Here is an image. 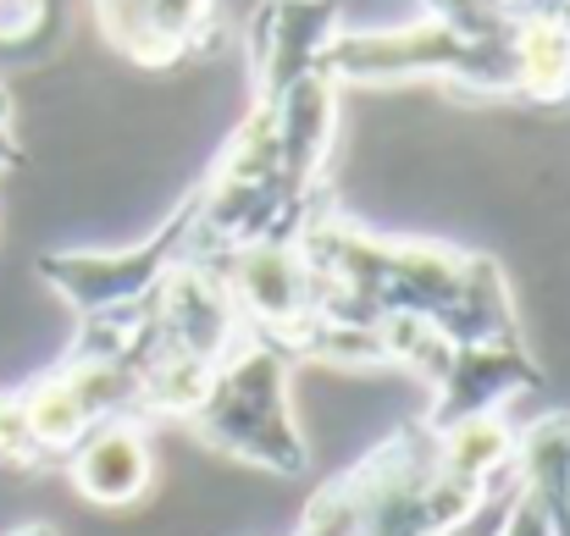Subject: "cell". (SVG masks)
Instances as JSON below:
<instances>
[{"label":"cell","instance_id":"1","mask_svg":"<svg viewBox=\"0 0 570 536\" xmlns=\"http://www.w3.org/2000/svg\"><path fill=\"white\" fill-rule=\"evenodd\" d=\"M294 244L311 266L316 316L327 327L372 332L387 316H415V321L438 327L449 344L521 338L510 282L488 255L449 249V244L377 238V232L344 221L333 205Z\"/></svg>","mask_w":570,"mask_h":536},{"label":"cell","instance_id":"2","mask_svg":"<svg viewBox=\"0 0 570 536\" xmlns=\"http://www.w3.org/2000/svg\"><path fill=\"white\" fill-rule=\"evenodd\" d=\"M288 365L294 359L283 349L244 338L238 349L216 359L199 404L178 426L238 465H255L266 476H299L311 448H305V431L288 404Z\"/></svg>","mask_w":570,"mask_h":536},{"label":"cell","instance_id":"3","mask_svg":"<svg viewBox=\"0 0 570 536\" xmlns=\"http://www.w3.org/2000/svg\"><path fill=\"white\" fill-rule=\"evenodd\" d=\"M543 370L527 349V338H504V344H454L449 365L432 381V409L421 415L426 426H454L471 415H504L510 398L538 393Z\"/></svg>","mask_w":570,"mask_h":536},{"label":"cell","instance_id":"4","mask_svg":"<svg viewBox=\"0 0 570 536\" xmlns=\"http://www.w3.org/2000/svg\"><path fill=\"white\" fill-rule=\"evenodd\" d=\"M72 487L100 509H128L156 482V454L145 437V420H100L61 465Z\"/></svg>","mask_w":570,"mask_h":536},{"label":"cell","instance_id":"5","mask_svg":"<svg viewBox=\"0 0 570 536\" xmlns=\"http://www.w3.org/2000/svg\"><path fill=\"white\" fill-rule=\"evenodd\" d=\"M205 17H210V0H100L106 39L150 67L199 50Z\"/></svg>","mask_w":570,"mask_h":536},{"label":"cell","instance_id":"6","mask_svg":"<svg viewBox=\"0 0 570 536\" xmlns=\"http://www.w3.org/2000/svg\"><path fill=\"white\" fill-rule=\"evenodd\" d=\"M294 536H338V532H333L322 515H311V509H305V520H299V532H294Z\"/></svg>","mask_w":570,"mask_h":536},{"label":"cell","instance_id":"7","mask_svg":"<svg viewBox=\"0 0 570 536\" xmlns=\"http://www.w3.org/2000/svg\"><path fill=\"white\" fill-rule=\"evenodd\" d=\"M6 536H56V526H39L33 520V526H17V532H6Z\"/></svg>","mask_w":570,"mask_h":536}]
</instances>
